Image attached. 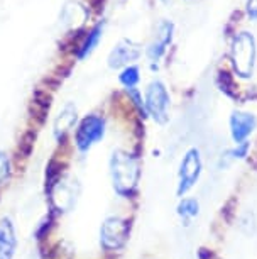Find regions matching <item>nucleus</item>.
Here are the masks:
<instances>
[{
  "label": "nucleus",
  "instance_id": "12",
  "mask_svg": "<svg viewBox=\"0 0 257 259\" xmlns=\"http://www.w3.org/2000/svg\"><path fill=\"white\" fill-rule=\"evenodd\" d=\"M105 29H107V19H100V21H96L88 31H85V34L81 36L80 45L75 51L76 61H85L93 55L96 51V48L100 46V42L104 41Z\"/></svg>",
  "mask_w": 257,
  "mask_h": 259
},
{
  "label": "nucleus",
  "instance_id": "14",
  "mask_svg": "<svg viewBox=\"0 0 257 259\" xmlns=\"http://www.w3.org/2000/svg\"><path fill=\"white\" fill-rule=\"evenodd\" d=\"M19 239L16 224L11 217L0 219V259H14L17 252Z\"/></svg>",
  "mask_w": 257,
  "mask_h": 259
},
{
  "label": "nucleus",
  "instance_id": "2",
  "mask_svg": "<svg viewBox=\"0 0 257 259\" xmlns=\"http://www.w3.org/2000/svg\"><path fill=\"white\" fill-rule=\"evenodd\" d=\"M109 175L115 195L120 198H132L137 193L140 182V159L129 149L115 148L109 156Z\"/></svg>",
  "mask_w": 257,
  "mask_h": 259
},
{
  "label": "nucleus",
  "instance_id": "16",
  "mask_svg": "<svg viewBox=\"0 0 257 259\" xmlns=\"http://www.w3.org/2000/svg\"><path fill=\"white\" fill-rule=\"evenodd\" d=\"M117 81H119V85L122 87V90L139 89L140 81H142V70H140L139 63H132V65L119 70Z\"/></svg>",
  "mask_w": 257,
  "mask_h": 259
},
{
  "label": "nucleus",
  "instance_id": "11",
  "mask_svg": "<svg viewBox=\"0 0 257 259\" xmlns=\"http://www.w3.org/2000/svg\"><path fill=\"white\" fill-rule=\"evenodd\" d=\"M78 120H80L78 107H76L75 102H66V104L58 110V114L55 115V120H53V138H55L58 144H61L63 141L75 131Z\"/></svg>",
  "mask_w": 257,
  "mask_h": 259
},
{
  "label": "nucleus",
  "instance_id": "10",
  "mask_svg": "<svg viewBox=\"0 0 257 259\" xmlns=\"http://www.w3.org/2000/svg\"><path fill=\"white\" fill-rule=\"evenodd\" d=\"M232 144L250 141L257 133V114L247 109H232L227 119Z\"/></svg>",
  "mask_w": 257,
  "mask_h": 259
},
{
  "label": "nucleus",
  "instance_id": "21",
  "mask_svg": "<svg viewBox=\"0 0 257 259\" xmlns=\"http://www.w3.org/2000/svg\"><path fill=\"white\" fill-rule=\"evenodd\" d=\"M158 2L161 4L163 7H166V9H168V7H171V6H173L174 0H158Z\"/></svg>",
  "mask_w": 257,
  "mask_h": 259
},
{
  "label": "nucleus",
  "instance_id": "5",
  "mask_svg": "<svg viewBox=\"0 0 257 259\" xmlns=\"http://www.w3.org/2000/svg\"><path fill=\"white\" fill-rule=\"evenodd\" d=\"M176 39V24L173 19L161 17L154 24L152 34L149 42L144 46V58L151 70H158L163 60L166 58L169 48L173 46Z\"/></svg>",
  "mask_w": 257,
  "mask_h": 259
},
{
  "label": "nucleus",
  "instance_id": "13",
  "mask_svg": "<svg viewBox=\"0 0 257 259\" xmlns=\"http://www.w3.org/2000/svg\"><path fill=\"white\" fill-rule=\"evenodd\" d=\"M90 11L80 0H68L60 11V24L70 31H78L88 22Z\"/></svg>",
  "mask_w": 257,
  "mask_h": 259
},
{
  "label": "nucleus",
  "instance_id": "3",
  "mask_svg": "<svg viewBox=\"0 0 257 259\" xmlns=\"http://www.w3.org/2000/svg\"><path fill=\"white\" fill-rule=\"evenodd\" d=\"M142 97L147 119L152 120L159 127L168 125L173 112V95L171 90L168 89L166 81L159 76H152L145 83Z\"/></svg>",
  "mask_w": 257,
  "mask_h": 259
},
{
  "label": "nucleus",
  "instance_id": "4",
  "mask_svg": "<svg viewBox=\"0 0 257 259\" xmlns=\"http://www.w3.org/2000/svg\"><path fill=\"white\" fill-rule=\"evenodd\" d=\"M107 129H109V122L101 112H88L81 115L73 131V143L76 151L81 156L88 154L96 144L105 139Z\"/></svg>",
  "mask_w": 257,
  "mask_h": 259
},
{
  "label": "nucleus",
  "instance_id": "19",
  "mask_svg": "<svg viewBox=\"0 0 257 259\" xmlns=\"http://www.w3.org/2000/svg\"><path fill=\"white\" fill-rule=\"evenodd\" d=\"M12 177V158L6 149H0V188Z\"/></svg>",
  "mask_w": 257,
  "mask_h": 259
},
{
  "label": "nucleus",
  "instance_id": "6",
  "mask_svg": "<svg viewBox=\"0 0 257 259\" xmlns=\"http://www.w3.org/2000/svg\"><path fill=\"white\" fill-rule=\"evenodd\" d=\"M203 169H205V161H203V153L198 146H190L181 159L178 163L176 169V197L181 198L196 187L200 182Z\"/></svg>",
  "mask_w": 257,
  "mask_h": 259
},
{
  "label": "nucleus",
  "instance_id": "1",
  "mask_svg": "<svg viewBox=\"0 0 257 259\" xmlns=\"http://www.w3.org/2000/svg\"><path fill=\"white\" fill-rule=\"evenodd\" d=\"M227 63L232 76L239 81H252L257 70V37L250 29H237L229 39Z\"/></svg>",
  "mask_w": 257,
  "mask_h": 259
},
{
  "label": "nucleus",
  "instance_id": "15",
  "mask_svg": "<svg viewBox=\"0 0 257 259\" xmlns=\"http://www.w3.org/2000/svg\"><path fill=\"white\" fill-rule=\"evenodd\" d=\"M250 149H252V143H250V141L234 144L232 148L225 149L224 153L220 154V158H218V164H220V168H229L230 164L239 163V161H244V159L249 158Z\"/></svg>",
  "mask_w": 257,
  "mask_h": 259
},
{
  "label": "nucleus",
  "instance_id": "7",
  "mask_svg": "<svg viewBox=\"0 0 257 259\" xmlns=\"http://www.w3.org/2000/svg\"><path fill=\"white\" fill-rule=\"evenodd\" d=\"M130 236V224L120 215H107L98 229V244L105 252H117L125 247Z\"/></svg>",
  "mask_w": 257,
  "mask_h": 259
},
{
  "label": "nucleus",
  "instance_id": "8",
  "mask_svg": "<svg viewBox=\"0 0 257 259\" xmlns=\"http://www.w3.org/2000/svg\"><path fill=\"white\" fill-rule=\"evenodd\" d=\"M47 192H49L53 210L58 213H68L76 207L80 197V185L70 177H60Z\"/></svg>",
  "mask_w": 257,
  "mask_h": 259
},
{
  "label": "nucleus",
  "instance_id": "18",
  "mask_svg": "<svg viewBox=\"0 0 257 259\" xmlns=\"http://www.w3.org/2000/svg\"><path fill=\"white\" fill-rule=\"evenodd\" d=\"M125 97L130 102V105L134 107V110L137 112V115L142 120L147 119V112H145V105H144V97H142V90L140 89H130V90H124Z\"/></svg>",
  "mask_w": 257,
  "mask_h": 259
},
{
  "label": "nucleus",
  "instance_id": "17",
  "mask_svg": "<svg viewBox=\"0 0 257 259\" xmlns=\"http://www.w3.org/2000/svg\"><path fill=\"white\" fill-rule=\"evenodd\" d=\"M201 212V205L200 200L196 197H191V195H185V197L178 198V205H176V213L181 221L190 222L193 219H196Z\"/></svg>",
  "mask_w": 257,
  "mask_h": 259
},
{
  "label": "nucleus",
  "instance_id": "9",
  "mask_svg": "<svg viewBox=\"0 0 257 259\" xmlns=\"http://www.w3.org/2000/svg\"><path fill=\"white\" fill-rule=\"evenodd\" d=\"M142 56H144L142 45H139L134 39L122 37L110 48L109 55H107V66L112 71H119L125 66L132 65V63H139Z\"/></svg>",
  "mask_w": 257,
  "mask_h": 259
},
{
  "label": "nucleus",
  "instance_id": "20",
  "mask_svg": "<svg viewBox=\"0 0 257 259\" xmlns=\"http://www.w3.org/2000/svg\"><path fill=\"white\" fill-rule=\"evenodd\" d=\"M244 19L250 24H257V0H244L242 6Z\"/></svg>",
  "mask_w": 257,
  "mask_h": 259
}]
</instances>
